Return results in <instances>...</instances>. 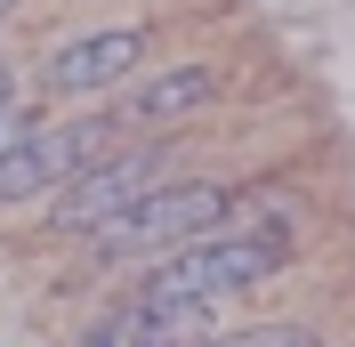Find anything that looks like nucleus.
<instances>
[{
    "label": "nucleus",
    "instance_id": "obj_1",
    "mask_svg": "<svg viewBox=\"0 0 355 347\" xmlns=\"http://www.w3.org/2000/svg\"><path fill=\"white\" fill-rule=\"evenodd\" d=\"M283 266V235H194L178 259H162L146 275L137 299H194V307H218L234 291H259L266 275Z\"/></svg>",
    "mask_w": 355,
    "mask_h": 347
},
{
    "label": "nucleus",
    "instance_id": "obj_2",
    "mask_svg": "<svg viewBox=\"0 0 355 347\" xmlns=\"http://www.w3.org/2000/svg\"><path fill=\"white\" fill-rule=\"evenodd\" d=\"M170 162H178V146H162V137H137L130 153H97L81 178L57 186V218L49 226L57 235H105L137 194H154L162 178H170Z\"/></svg>",
    "mask_w": 355,
    "mask_h": 347
},
{
    "label": "nucleus",
    "instance_id": "obj_3",
    "mask_svg": "<svg viewBox=\"0 0 355 347\" xmlns=\"http://www.w3.org/2000/svg\"><path fill=\"white\" fill-rule=\"evenodd\" d=\"M218 218H226V186H170V178H162L154 194H137L130 210L105 226V235H89V242H97V259L130 266V259H154V251H170V242L210 235Z\"/></svg>",
    "mask_w": 355,
    "mask_h": 347
},
{
    "label": "nucleus",
    "instance_id": "obj_4",
    "mask_svg": "<svg viewBox=\"0 0 355 347\" xmlns=\"http://www.w3.org/2000/svg\"><path fill=\"white\" fill-rule=\"evenodd\" d=\"M105 130L113 121H33L17 146L0 153V202H33L49 186L81 178L97 162V146H105Z\"/></svg>",
    "mask_w": 355,
    "mask_h": 347
},
{
    "label": "nucleus",
    "instance_id": "obj_5",
    "mask_svg": "<svg viewBox=\"0 0 355 347\" xmlns=\"http://www.w3.org/2000/svg\"><path fill=\"white\" fill-rule=\"evenodd\" d=\"M146 57V24H105V33H81V41L49 49L41 89L49 97H89V89H121Z\"/></svg>",
    "mask_w": 355,
    "mask_h": 347
},
{
    "label": "nucleus",
    "instance_id": "obj_6",
    "mask_svg": "<svg viewBox=\"0 0 355 347\" xmlns=\"http://www.w3.org/2000/svg\"><path fill=\"white\" fill-rule=\"evenodd\" d=\"M210 339H218V323L194 299H137L89 331V347H210Z\"/></svg>",
    "mask_w": 355,
    "mask_h": 347
},
{
    "label": "nucleus",
    "instance_id": "obj_7",
    "mask_svg": "<svg viewBox=\"0 0 355 347\" xmlns=\"http://www.w3.org/2000/svg\"><path fill=\"white\" fill-rule=\"evenodd\" d=\"M210 97H218V73L210 65H178V73H162V81H146V89H121V97H113V121H121V130H162V121L202 113Z\"/></svg>",
    "mask_w": 355,
    "mask_h": 347
},
{
    "label": "nucleus",
    "instance_id": "obj_8",
    "mask_svg": "<svg viewBox=\"0 0 355 347\" xmlns=\"http://www.w3.org/2000/svg\"><path fill=\"white\" fill-rule=\"evenodd\" d=\"M210 347H315L307 323H266V331H243V339H210Z\"/></svg>",
    "mask_w": 355,
    "mask_h": 347
},
{
    "label": "nucleus",
    "instance_id": "obj_9",
    "mask_svg": "<svg viewBox=\"0 0 355 347\" xmlns=\"http://www.w3.org/2000/svg\"><path fill=\"white\" fill-rule=\"evenodd\" d=\"M24 130H33V113H24V105H17V97H8V105H0V153L17 146V137H24Z\"/></svg>",
    "mask_w": 355,
    "mask_h": 347
},
{
    "label": "nucleus",
    "instance_id": "obj_10",
    "mask_svg": "<svg viewBox=\"0 0 355 347\" xmlns=\"http://www.w3.org/2000/svg\"><path fill=\"white\" fill-rule=\"evenodd\" d=\"M8 97H17V81H8V65H0V105H8Z\"/></svg>",
    "mask_w": 355,
    "mask_h": 347
},
{
    "label": "nucleus",
    "instance_id": "obj_11",
    "mask_svg": "<svg viewBox=\"0 0 355 347\" xmlns=\"http://www.w3.org/2000/svg\"><path fill=\"white\" fill-rule=\"evenodd\" d=\"M8 8H17V0H0V17H8Z\"/></svg>",
    "mask_w": 355,
    "mask_h": 347
}]
</instances>
